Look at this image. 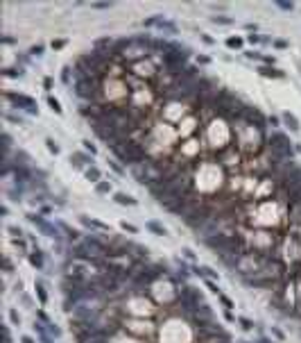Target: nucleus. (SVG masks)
Segmentation results:
<instances>
[{
  "label": "nucleus",
  "instance_id": "nucleus-1",
  "mask_svg": "<svg viewBox=\"0 0 301 343\" xmlns=\"http://www.w3.org/2000/svg\"><path fill=\"white\" fill-rule=\"evenodd\" d=\"M267 146L272 150V155H274L276 161H285L292 157V146H290V139L285 134H281V132H274L269 139H267Z\"/></svg>",
  "mask_w": 301,
  "mask_h": 343
},
{
  "label": "nucleus",
  "instance_id": "nucleus-2",
  "mask_svg": "<svg viewBox=\"0 0 301 343\" xmlns=\"http://www.w3.org/2000/svg\"><path fill=\"white\" fill-rule=\"evenodd\" d=\"M75 93L79 98L91 100L98 96V84H95L93 78H79V80H75Z\"/></svg>",
  "mask_w": 301,
  "mask_h": 343
},
{
  "label": "nucleus",
  "instance_id": "nucleus-3",
  "mask_svg": "<svg viewBox=\"0 0 301 343\" xmlns=\"http://www.w3.org/2000/svg\"><path fill=\"white\" fill-rule=\"evenodd\" d=\"M7 98H12L21 109H25V111H30V114H36V102L32 100V98H27V96H23V93H7Z\"/></svg>",
  "mask_w": 301,
  "mask_h": 343
},
{
  "label": "nucleus",
  "instance_id": "nucleus-4",
  "mask_svg": "<svg viewBox=\"0 0 301 343\" xmlns=\"http://www.w3.org/2000/svg\"><path fill=\"white\" fill-rule=\"evenodd\" d=\"M260 75H265V78H283V71H278V68H272V66H260L258 68Z\"/></svg>",
  "mask_w": 301,
  "mask_h": 343
},
{
  "label": "nucleus",
  "instance_id": "nucleus-5",
  "mask_svg": "<svg viewBox=\"0 0 301 343\" xmlns=\"http://www.w3.org/2000/svg\"><path fill=\"white\" fill-rule=\"evenodd\" d=\"M283 123H285V125H288L290 130H292V132H299V121H297L294 114L285 111V114H283Z\"/></svg>",
  "mask_w": 301,
  "mask_h": 343
},
{
  "label": "nucleus",
  "instance_id": "nucleus-6",
  "mask_svg": "<svg viewBox=\"0 0 301 343\" xmlns=\"http://www.w3.org/2000/svg\"><path fill=\"white\" fill-rule=\"evenodd\" d=\"M70 161H75V166H84V164H91V157L82 155V152H75V155H70Z\"/></svg>",
  "mask_w": 301,
  "mask_h": 343
},
{
  "label": "nucleus",
  "instance_id": "nucleus-7",
  "mask_svg": "<svg viewBox=\"0 0 301 343\" xmlns=\"http://www.w3.org/2000/svg\"><path fill=\"white\" fill-rule=\"evenodd\" d=\"M30 261H32V266H36V268H43V255H41V250H36L30 255Z\"/></svg>",
  "mask_w": 301,
  "mask_h": 343
},
{
  "label": "nucleus",
  "instance_id": "nucleus-8",
  "mask_svg": "<svg viewBox=\"0 0 301 343\" xmlns=\"http://www.w3.org/2000/svg\"><path fill=\"white\" fill-rule=\"evenodd\" d=\"M113 200H115V202H120V205H136V200H134V198H129L127 193H115V196H113Z\"/></svg>",
  "mask_w": 301,
  "mask_h": 343
},
{
  "label": "nucleus",
  "instance_id": "nucleus-9",
  "mask_svg": "<svg viewBox=\"0 0 301 343\" xmlns=\"http://www.w3.org/2000/svg\"><path fill=\"white\" fill-rule=\"evenodd\" d=\"M86 177H89L91 182H100V170L95 168V166H91V168H86Z\"/></svg>",
  "mask_w": 301,
  "mask_h": 343
},
{
  "label": "nucleus",
  "instance_id": "nucleus-10",
  "mask_svg": "<svg viewBox=\"0 0 301 343\" xmlns=\"http://www.w3.org/2000/svg\"><path fill=\"white\" fill-rule=\"evenodd\" d=\"M159 27L163 32H170V34H177V25H172V23H168V21H161L159 23Z\"/></svg>",
  "mask_w": 301,
  "mask_h": 343
},
{
  "label": "nucleus",
  "instance_id": "nucleus-11",
  "mask_svg": "<svg viewBox=\"0 0 301 343\" xmlns=\"http://www.w3.org/2000/svg\"><path fill=\"white\" fill-rule=\"evenodd\" d=\"M3 75H5V78H21V75H23V68H5Z\"/></svg>",
  "mask_w": 301,
  "mask_h": 343
},
{
  "label": "nucleus",
  "instance_id": "nucleus-12",
  "mask_svg": "<svg viewBox=\"0 0 301 343\" xmlns=\"http://www.w3.org/2000/svg\"><path fill=\"white\" fill-rule=\"evenodd\" d=\"M48 105H50V109H52L54 114H61V105H59V100H57V98L48 96Z\"/></svg>",
  "mask_w": 301,
  "mask_h": 343
},
{
  "label": "nucleus",
  "instance_id": "nucleus-13",
  "mask_svg": "<svg viewBox=\"0 0 301 343\" xmlns=\"http://www.w3.org/2000/svg\"><path fill=\"white\" fill-rule=\"evenodd\" d=\"M211 21L215 23V25H231V23H233V21H231V18H227V16H213Z\"/></svg>",
  "mask_w": 301,
  "mask_h": 343
},
{
  "label": "nucleus",
  "instance_id": "nucleus-14",
  "mask_svg": "<svg viewBox=\"0 0 301 343\" xmlns=\"http://www.w3.org/2000/svg\"><path fill=\"white\" fill-rule=\"evenodd\" d=\"M147 227H150L152 232H156V234H166V227H161L156 221H150V223H147Z\"/></svg>",
  "mask_w": 301,
  "mask_h": 343
},
{
  "label": "nucleus",
  "instance_id": "nucleus-15",
  "mask_svg": "<svg viewBox=\"0 0 301 343\" xmlns=\"http://www.w3.org/2000/svg\"><path fill=\"white\" fill-rule=\"evenodd\" d=\"M98 193H109L111 191V182H98Z\"/></svg>",
  "mask_w": 301,
  "mask_h": 343
},
{
  "label": "nucleus",
  "instance_id": "nucleus-16",
  "mask_svg": "<svg viewBox=\"0 0 301 343\" xmlns=\"http://www.w3.org/2000/svg\"><path fill=\"white\" fill-rule=\"evenodd\" d=\"M36 293H38V298H41V304H45V302H48V295H45V291H43V284H41V282L36 284Z\"/></svg>",
  "mask_w": 301,
  "mask_h": 343
},
{
  "label": "nucleus",
  "instance_id": "nucleus-17",
  "mask_svg": "<svg viewBox=\"0 0 301 343\" xmlns=\"http://www.w3.org/2000/svg\"><path fill=\"white\" fill-rule=\"evenodd\" d=\"M227 46H229V48H240V46H242V39L231 36V39H227Z\"/></svg>",
  "mask_w": 301,
  "mask_h": 343
},
{
  "label": "nucleus",
  "instance_id": "nucleus-18",
  "mask_svg": "<svg viewBox=\"0 0 301 343\" xmlns=\"http://www.w3.org/2000/svg\"><path fill=\"white\" fill-rule=\"evenodd\" d=\"M45 143H48V150H50V152H54V155L59 152V146H57L52 139H45Z\"/></svg>",
  "mask_w": 301,
  "mask_h": 343
},
{
  "label": "nucleus",
  "instance_id": "nucleus-19",
  "mask_svg": "<svg viewBox=\"0 0 301 343\" xmlns=\"http://www.w3.org/2000/svg\"><path fill=\"white\" fill-rule=\"evenodd\" d=\"M61 80H64V84H70V68H64V73H61Z\"/></svg>",
  "mask_w": 301,
  "mask_h": 343
},
{
  "label": "nucleus",
  "instance_id": "nucleus-20",
  "mask_svg": "<svg viewBox=\"0 0 301 343\" xmlns=\"http://www.w3.org/2000/svg\"><path fill=\"white\" fill-rule=\"evenodd\" d=\"M30 55H34V57H41V55H43V46H32Z\"/></svg>",
  "mask_w": 301,
  "mask_h": 343
},
{
  "label": "nucleus",
  "instance_id": "nucleus-21",
  "mask_svg": "<svg viewBox=\"0 0 301 343\" xmlns=\"http://www.w3.org/2000/svg\"><path fill=\"white\" fill-rule=\"evenodd\" d=\"M245 55L249 57V59H260V62H263V59H265V57H263V55H258V52H254V50H251V52H245Z\"/></svg>",
  "mask_w": 301,
  "mask_h": 343
},
{
  "label": "nucleus",
  "instance_id": "nucleus-22",
  "mask_svg": "<svg viewBox=\"0 0 301 343\" xmlns=\"http://www.w3.org/2000/svg\"><path fill=\"white\" fill-rule=\"evenodd\" d=\"M84 148H86V150H91V155H95V152H98V148H95L91 141H84Z\"/></svg>",
  "mask_w": 301,
  "mask_h": 343
},
{
  "label": "nucleus",
  "instance_id": "nucleus-23",
  "mask_svg": "<svg viewBox=\"0 0 301 343\" xmlns=\"http://www.w3.org/2000/svg\"><path fill=\"white\" fill-rule=\"evenodd\" d=\"M267 123H269L272 127H278V125H281V121H278L276 116H269V118H267Z\"/></svg>",
  "mask_w": 301,
  "mask_h": 343
},
{
  "label": "nucleus",
  "instance_id": "nucleus-24",
  "mask_svg": "<svg viewBox=\"0 0 301 343\" xmlns=\"http://www.w3.org/2000/svg\"><path fill=\"white\" fill-rule=\"evenodd\" d=\"M9 232H12V236H18V239H21V236H23L21 227H9Z\"/></svg>",
  "mask_w": 301,
  "mask_h": 343
},
{
  "label": "nucleus",
  "instance_id": "nucleus-25",
  "mask_svg": "<svg viewBox=\"0 0 301 343\" xmlns=\"http://www.w3.org/2000/svg\"><path fill=\"white\" fill-rule=\"evenodd\" d=\"M240 323H242V327H245V330H251V327H254V325H251V320H247V318H240Z\"/></svg>",
  "mask_w": 301,
  "mask_h": 343
},
{
  "label": "nucleus",
  "instance_id": "nucleus-26",
  "mask_svg": "<svg viewBox=\"0 0 301 343\" xmlns=\"http://www.w3.org/2000/svg\"><path fill=\"white\" fill-rule=\"evenodd\" d=\"M247 39H249V43H258V41H260V36H258V34H249Z\"/></svg>",
  "mask_w": 301,
  "mask_h": 343
},
{
  "label": "nucleus",
  "instance_id": "nucleus-27",
  "mask_svg": "<svg viewBox=\"0 0 301 343\" xmlns=\"http://www.w3.org/2000/svg\"><path fill=\"white\" fill-rule=\"evenodd\" d=\"M208 289H211L213 293H217V295H220V289H217V284H215V282H208Z\"/></svg>",
  "mask_w": 301,
  "mask_h": 343
},
{
  "label": "nucleus",
  "instance_id": "nucleus-28",
  "mask_svg": "<svg viewBox=\"0 0 301 343\" xmlns=\"http://www.w3.org/2000/svg\"><path fill=\"white\" fill-rule=\"evenodd\" d=\"M276 5H278L281 9H292V7H294L292 3H276Z\"/></svg>",
  "mask_w": 301,
  "mask_h": 343
},
{
  "label": "nucleus",
  "instance_id": "nucleus-29",
  "mask_svg": "<svg viewBox=\"0 0 301 343\" xmlns=\"http://www.w3.org/2000/svg\"><path fill=\"white\" fill-rule=\"evenodd\" d=\"M109 164H111V168H113V170H115V173H122V168H120V166H118V164H115V161H109Z\"/></svg>",
  "mask_w": 301,
  "mask_h": 343
},
{
  "label": "nucleus",
  "instance_id": "nucleus-30",
  "mask_svg": "<svg viewBox=\"0 0 301 343\" xmlns=\"http://www.w3.org/2000/svg\"><path fill=\"white\" fill-rule=\"evenodd\" d=\"M122 230H127V232H136V227H134V225H127V223H122Z\"/></svg>",
  "mask_w": 301,
  "mask_h": 343
},
{
  "label": "nucleus",
  "instance_id": "nucleus-31",
  "mask_svg": "<svg viewBox=\"0 0 301 343\" xmlns=\"http://www.w3.org/2000/svg\"><path fill=\"white\" fill-rule=\"evenodd\" d=\"M95 7H98V9H104V7H111V3H95Z\"/></svg>",
  "mask_w": 301,
  "mask_h": 343
},
{
  "label": "nucleus",
  "instance_id": "nucleus-32",
  "mask_svg": "<svg viewBox=\"0 0 301 343\" xmlns=\"http://www.w3.org/2000/svg\"><path fill=\"white\" fill-rule=\"evenodd\" d=\"M202 41H204V43H208V46L213 43V39H211V36H206V34H202Z\"/></svg>",
  "mask_w": 301,
  "mask_h": 343
},
{
  "label": "nucleus",
  "instance_id": "nucleus-33",
  "mask_svg": "<svg viewBox=\"0 0 301 343\" xmlns=\"http://www.w3.org/2000/svg\"><path fill=\"white\" fill-rule=\"evenodd\" d=\"M274 46H276V48H288L285 41H274Z\"/></svg>",
  "mask_w": 301,
  "mask_h": 343
},
{
  "label": "nucleus",
  "instance_id": "nucleus-34",
  "mask_svg": "<svg viewBox=\"0 0 301 343\" xmlns=\"http://www.w3.org/2000/svg\"><path fill=\"white\" fill-rule=\"evenodd\" d=\"M9 316H12V320H14V323H18V314H16L14 309H12V311H9Z\"/></svg>",
  "mask_w": 301,
  "mask_h": 343
},
{
  "label": "nucleus",
  "instance_id": "nucleus-35",
  "mask_svg": "<svg viewBox=\"0 0 301 343\" xmlns=\"http://www.w3.org/2000/svg\"><path fill=\"white\" fill-rule=\"evenodd\" d=\"M197 62H199V64H208L211 59H208V57H197Z\"/></svg>",
  "mask_w": 301,
  "mask_h": 343
},
{
  "label": "nucleus",
  "instance_id": "nucleus-36",
  "mask_svg": "<svg viewBox=\"0 0 301 343\" xmlns=\"http://www.w3.org/2000/svg\"><path fill=\"white\" fill-rule=\"evenodd\" d=\"M23 343H34V341H32L30 336H23Z\"/></svg>",
  "mask_w": 301,
  "mask_h": 343
}]
</instances>
